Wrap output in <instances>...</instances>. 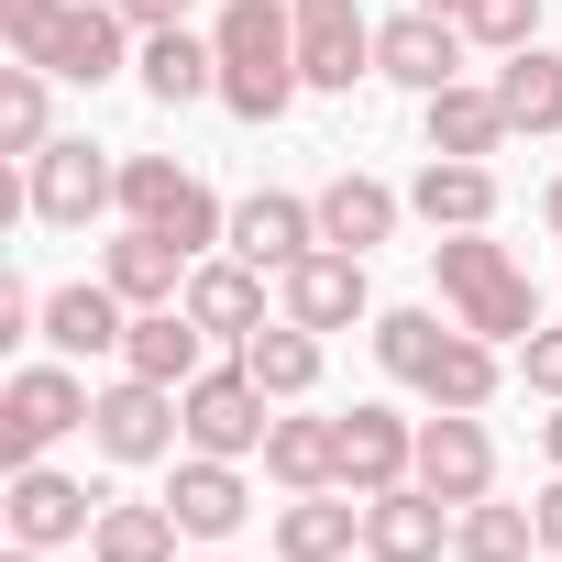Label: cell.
Masks as SVG:
<instances>
[{"label": "cell", "mask_w": 562, "mask_h": 562, "mask_svg": "<svg viewBox=\"0 0 562 562\" xmlns=\"http://www.w3.org/2000/svg\"><path fill=\"white\" fill-rule=\"evenodd\" d=\"M419 12H452V23H463V12H474V0H419Z\"/></svg>", "instance_id": "cell-42"}, {"label": "cell", "mask_w": 562, "mask_h": 562, "mask_svg": "<svg viewBox=\"0 0 562 562\" xmlns=\"http://www.w3.org/2000/svg\"><path fill=\"white\" fill-rule=\"evenodd\" d=\"M111 12H122L133 34H177V23H188V0H111Z\"/></svg>", "instance_id": "cell-38"}, {"label": "cell", "mask_w": 562, "mask_h": 562, "mask_svg": "<svg viewBox=\"0 0 562 562\" xmlns=\"http://www.w3.org/2000/svg\"><path fill=\"white\" fill-rule=\"evenodd\" d=\"M408 210H419L430 232H485V221H496V166L430 155V166H419V188H408Z\"/></svg>", "instance_id": "cell-23"}, {"label": "cell", "mask_w": 562, "mask_h": 562, "mask_svg": "<svg viewBox=\"0 0 562 562\" xmlns=\"http://www.w3.org/2000/svg\"><path fill=\"white\" fill-rule=\"evenodd\" d=\"M23 210H34V221H56V232H89L100 210H122V166H111L100 144L56 133V144L34 155V177H23Z\"/></svg>", "instance_id": "cell-5"}, {"label": "cell", "mask_w": 562, "mask_h": 562, "mask_svg": "<svg viewBox=\"0 0 562 562\" xmlns=\"http://www.w3.org/2000/svg\"><path fill=\"white\" fill-rule=\"evenodd\" d=\"M133 67H144V89H155L166 111L221 100V45H210V34H188V23H177V34H144V56H133Z\"/></svg>", "instance_id": "cell-24"}, {"label": "cell", "mask_w": 562, "mask_h": 562, "mask_svg": "<svg viewBox=\"0 0 562 562\" xmlns=\"http://www.w3.org/2000/svg\"><path fill=\"white\" fill-rule=\"evenodd\" d=\"M188 321H199L210 342H254V331H265V265L199 254V265H188Z\"/></svg>", "instance_id": "cell-16"}, {"label": "cell", "mask_w": 562, "mask_h": 562, "mask_svg": "<svg viewBox=\"0 0 562 562\" xmlns=\"http://www.w3.org/2000/svg\"><path fill=\"white\" fill-rule=\"evenodd\" d=\"M441 342H452V331H441L430 310H375V364H386L397 386H419V375L441 364Z\"/></svg>", "instance_id": "cell-33"}, {"label": "cell", "mask_w": 562, "mask_h": 562, "mask_svg": "<svg viewBox=\"0 0 562 562\" xmlns=\"http://www.w3.org/2000/svg\"><path fill=\"white\" fill-rule=\"evenodd\" d=\"M463 34H474V45H496V56H518V45H540V0H474Z\"/></svg>", "instance_id": "cell-35"}, {"label": "cell", "mask_w": 562, "mask_h": 562, "mask_svg": "<svg viewBox=\"0 0 562 562\" xmlns=\"http://www.w3.org/2000/svg\"><path fill=\"white\" fill-rule=\"evenodd\" d=\"M430 265H441V310H452L463 331H485V342H529V331H540V288H529V265H518L507 243L441 232Z\"/></svg>", "instance_id": "cell-2"}, {"label": "cell", "mask_w": 562, "mask_h": 562, "mask_svg": "<svg viewBox=\"0 0 562 562\" xmlns=\"http://www.w3.org/2000/svg\"><path fill=\"white\" fill-rule=\"evenodd\" d=\"M540 452H551V474H562V397H551V419H540Z\"/></svg>", "instance_id": "cell-40"}, {"label": "cell", "mask_w": 562, "mask_h": 562, "mask_svg": "<svg viewBox=\"0 0 562 562\" xmlns=\"http://www.w3.org/2000/svg\"><path fill=\"white\" fill-rule=\"evenodd\" d=\"M288 12H299V78H310V89L375 78V23H364V0H288Z\"/></svg>", "instance_id": "cell-11"}, {"label": "cell", "mask_w": 562, "mask_h": 562, "mask_svg": "<svg viewBox=\"0 0 562 562\" xmlns=\"http://www.w3.org/2000/svg\"><path fill=\"white\" fill-rule=\"evenodd\" d=\"M23 67H45V78H67V89H100V78H122V67H133V23L111 12V0H67Z\"/></svg>", "instance_id": "cell-8"}, {"label": "cell", "mask_w": 562, "mask_h": 562, "mask_svg": "<svg viewBox=\"0 0 562 562\" xmlns=\"http://www.w3.org/2000/svg\"><path fill=\"white\" fill-rule=\"evenodd\" d=\"M408 474H419V419L353 408V419H342V485H353V496H386V485H408Z\"/></svg>", "instance_id": "cell-18"}, {"label": "cell", "mask_w": 562, "mask_h": 562, "mask_svg": "<svg viewBox=\"0 0 562 562\" xmlns=\"http://www.w3.org/2000/svg\"><path fill=\"white\" fill-rule=\"evenodd\" d=\"M243 375H254V386H265L276 408H299V397L321 386V331H299L288 310H276V321H265V331L243 342Z\"/></svg>", "instance_id": "cell-26"}, {"label": "cell", "mask_w": 562, "mask_h": 562, "mask_svg": "<svg viewBox=\"0 0 562 562\" xmlns=\"http://www.w3.org/2000/svg\"><path fill=\"white\" fill-rule=\"evenodd\" d=\"M122 221H144V232H166V243H188V254L232 243V210H221L177 155H122Z\"/></svg>", "instance_id": "cell-3"}, {"label": "cell", "mask_w": 562, "mask_h": 562, "mask_svg": "<svg viewBox=\"0 0 562 562\" xmlns=\"http://www.w3.org/2000/svg\"><path fill=\"white\" fill-rule=\"evenodd\" d=\"M529 551H540V518H529V507L474 496V507L452 518V562H529Z\"/></svg>", "instance_id": "cell-32"}, {"label": "cell", "mask_w": 562, "mask_h": 562, "mask_svg": "<svg viewBox=\"0 0 562 562\" xmlns=\"http://www.w3.org/2000/svg\"><path fill=\"white\" fill-rule=\"evenodd\" d=\"M276 551H288V562H353L364 551V496L353 485L288 496V507H276Z\"/></svg>", "instance_id": "cell-17"}, {"label": "cell", "mask_w": 562, "mask_h": 562, "mask_svg": "<svg viewBox=\"0 0 562 562\" xmlns=\"http://www.w3.org/2000/svg\"><path fill=\"white\" fill-rule=\"evenodd\" d=\"M265 430H276V397L243 375V353H232V364H210V375H188V452L243 463V452H265Z\"/></svg>", "instance_id": "cell-6"}, {"label": "cell", "mask_w": 562, "mask_h": 562, "mask_svg": "<svg viewBox=\"0 0 562 562\" xmlns=\"http://www.w3.org/2000/svg\"><path fill=\"white\" fill-rule=\"evenodd\" d=\"M177 430H188V386H155V375H122V386H100V408H89V441H100L111 463H166Z\"/></svg>", "instance_id": "cell-7"}, {"label": "cell", "mask_w": 562, "mask_h": 562, "mask_svg": "<svg viewBox=\"0 0 562 562\" xmlns=\"http://www.w3.org/2000/svg\"><path fill=\"white\" fill-rule=\"evenodd\" d=\"M0 144H12L23 166H34L45 144H56V122H45V67H23V56L0 67Z\"/></svg>", "instance_id": "cell-34"}, {"label": "cell", "mask_w": 562, "mask_h": 562, "mask_svg": "<svg viewBox=\"0 0 562 562\" xmlns=\"http://www.w3.org/2000/svg\"><path fill=\"white\" fill-rule=\"evenodd\" d=\"M529 518H540V551H551V562H562V474H551V485H540V496H529Z\"/></svg>", "instance_id": "cell-39"}, {"label": "cell", "mask_w": 562, "mask_h": 562, "mask_svg": "<svg viewBox=\"0 0 562 562\" xmlns=\"http://www.w3.org/2000/svg\"><path fill=\"white\" fill-rule=\"evenodd\" d=\"M265 474L288 485V496L342 485V419H276V430H265Z\"/></svg>", "instance_id": "cell-27"}, {"label": "cell", "mask_w": 562, "mask_h": 562, "mask_svg": "<svg viewBox=\"0 0 562 562\" xmlns=\"http://www.w3.org/2000/svg\"><path fill=\"white\" fill-rule=\"evenodd\" d=\"M45 342H56V353H122V342H133V299L111 288V276L56 288V299H45Z\"/></svg>", "instance_id": "cell-21"}, {"label": "cell", "mask_w": 562, "mask_h": 562, "mask_svg": "<svg viewBox=\"0 0 562 562\" xmlns=\"http://www.w3.org/2000/svg\"><path fill=\"white\" fill-rule=\"evenodd\" d=\"M199 321H188V299L177 310H133V342H122V375H155V386H188V375H210L199 364Z\"/></svg>", "instance_id": "cell-25"}, {"label": "cell", "mask_w": 562, "mask_h": 562, "mask_svg": "<svg viewBox=\"0 0 562 562\" xmlns=\"http://www.w3.org/2000/svg\"><path fill=\"white\" fill-rule=\"evenodd\" d=\"M56 12H67V0H0V45H12V56H34Z\"/></svg>", "instance_id": "cell-36"}, {"label": "cell", "mask_w": 562, "mask_h": 562, "mask_svg": "<svg viewBox=\"0 0 562 562\" xmlns=\"http://www.w3.org/2000/svg\"><path fill=\"white\" fill-rule=\"evenodd\" d=\"M419 397H430V408H485V397H496V342L452 321V342H441V364L419 375Z\"/></svg>", "instance_id": "cell-31"}, {"label": "cell", "mask_w": 562, "mask_h": 562, "mask_svg": "<svg viewBox=\"0 0 562 562\" xmlns=\"http://www.w3.org/2000/svg\"><path fill=\"white\" fill-rule=\"evenodd\" d=\"M540 221H551V232H562V177H551V199H540Z\"/></svg>", "instance_id": "cell-41"}, {"label": "cell", "mask_w": 562, "mask_h": 562, "mask_svg": "<svg viewBox=\"0 0 562 562\" xmlns=\"http://www.w3.org/2000/svg\"><path fill=\"white\" fill-rule=\"evenodd\" d=\"M408 485H430L441 507L496 496V441H485V408H430V419H419V474H408Z\"/></svg>", "instance_id": "cell-9"}, {"label": "cell", "mask_w": 562, "mask_h": 562, "mask_svg": "<svg viewBox=\"0 0 562 562\" xmlns=\"http://www.w3.org/2000/svg\"><path fill=\"white\" fill-rule=\"evenodd\" d=\"M12 562H45V551H23V540H12Z\"/></svg>", "instance_id": "cell-43"}, {"label": "cell", "mask_w": 562, "mask_h": 562, "mask_svg": "<svg viewBox=\"0 0 562 562\" xmlns=\"http://www.w3.org/2000/svg\"><path fill=\"white\" fill-rule=\"evenodd\" d=\"M89 386L67 375V364H23L12 386H0V463H45L67 430H89Z\"/></svg>", "instance_id": "cell-4"}, {"label": "cell", "mask_w": 562, "mask_h": 562, "mask_svg": "<svg viewBox=\"0 0 562 562\" xmlns=\"http://www.w3.org/2000/svg\"><path fill=\"white\" fill-rule=\"evenodd\" d=\"M452 518L463 507H441L430 485H386V496H364V551L375 562H441L452 551Z\"/></svg>", "instance_id": "cell-14"}, {"label": "cell", "mask_w": 562, "mask_h": 562, "mask_svg": "<svg viewBox=\"0 0 562 562\" xmlns=\"http://www.w3.org/2000/svg\"><path fill=\"white\" fill-rule=\"evenodd\" d=\"M177 540H188V529H177V507H166V496H155V507H144V496H111V507H100V529H89V551H100V562H177Z\"/></svg>", "instance_id": "cell-29"}, {"label": "cell", "mask_w": 562, "mask_h": 562, "mask_svg": "<svg viewBox=\"0 0 562 562\" xmlns=\"http://www.w3.org/2000/svg\"><path fill=\"white\" fill-rule=\"evenodd\" d=\"M364 562H375V551H364Z\"/></svg>", "instance_id": "cell-44"}, {"label": "cell", "mask_w": 562, "mask_h": 562, "mask_svg": "<svg viewBox=\"0 0 562 562\" xmlns=\"http://www.w3.org/2000/svg\"><path fill=\"white\" fill-rule=\"evenodd\" d=\"M463 45H474V34H463L452 12H397V23H375V78H397V89L430 100V89L463 78Z\"/></svg>", "instance_id": "cell-13"}, {"label": "cell", "mask_w": 562, "mask_h": 562, "mask_svg": "<svg viewBox=\"0 0 562 562\" xmlns=\"http://www.w3.org/2000/svg\"><path fill=\"white\" fill-rule=\"evenodd\" d=\"M419 111H430V155H463V166H485V155L518 133V122H507V100H496V78H485V89H463V78H452V89H430Z\"/></svg>", "instance_id": "cell-22"}, {"label": "cell", "mask_w": 562, "mask_h": 562, "mask_svg": "<svg viewBox=\"0 0 562 562\" xmlns=\"http://www.w3.org/2000/svg\"><path fill=\"white\" fill-rule=\"evenodd\" d=\"M166 507H177V529H188V540H232V529L254 518L243 463H221V452H188V463H177V485H166Z\"/></svg>", "instance_id": "cell-20"}, {"label": "cell", "mask_w": 562, "mask_h": 562, "mask_svg": "<svg viewBox=\"0 0 562 562\" xmlns=\"http://www.w3.org/2000/svg\"><path fill=\"white\" fill-rule=\"evenodd\" d=\"M232 254L265 265V276H288L299 254H321V199H288V188H254L232 210Z\"/></svg>", "instance_id": "cell-15"}, {"label": "cell", "mask_w": 562, "mask_h": 562, "mask_svg": "<svg viewBox=\"0 0 562 562\" xmlns=\"http://www.w3.org/2000/svg\"><path fill=\"white\" fill-rule=\"evenodd\" d=\"M276 299H288V321L299 331H353L375 299H364V254H342V243H321V254H299L288 276H276Z\"/></svg>", "instance_id": "cell-12"}, {"label": "cell", "mask_w": 562, "mask_h": 562, "mask_svg": "<svg viewBox=\"0 0 562 562\" xmlns=\"http://www.w3.org/2000/svg\"><path fill=\"white\" fill-rule=\"evenodd\" d=\"M397 210H408V199H397L386 177H331V188H321V243H342V254H375V243L397 232Z\"/></svg>", "instance_id": "cell-28"}, {"label": "cell", "mask_w": 562, "mask_h": 562, "mask_svg": "<svg viewBox=\"0 0 562 562\" xmlns=\"http://www.w3.org/2000/svg\"><path fill=\"white\" fill-rule=\"evenodd\" d=\"M188 265H199V254L166 243V232H144V221H122V243L100 254V276H111L133 310H177V299H188Z\"/></svg>", "instance_id": "cell-19"}, {"label": "cell", "mask_w": 562, "mask_h": 562, "mask_svg": "<svg viewBox=\"0 0 562 562\" xmlns=\"http://www.w3.org/2000/svg\"><path fill=\"white\" fill-rule=\"evenodd\" d=\"M210 45H221V111L232 122H288V100L310 89L299 78V12H288V0H221Z\"/></svg>", "instance_id": "cell-1"}, {"label": "cell", "mask_w": 562, "mask_h": 562, "mask_svg": "<svg viewBox=\"0 0 562 562\" xmlns=\"http://www.w3.org/2000/svg\"><path fill=\"white\" fill-rule=\"evenodd\" d=\"M496 100H507L518 133H562V56H551V45H518V56L496 67Z\"/></svg>", "instance_id": "cell-30"}, {"label": "cell", "mask_w": 562, "mask_h": 562, "mask_svg": "<svg viewBox=\"0 0 562 562\" xmlns=\"http://www.w3.org/2000/svg\"><path fill=\"white\" fill-rule=\"evenodd\" d=\"M100 507H111V496L67 485L56 463H12V496H0V518H12V540H23V551H67V540H89V529H100Z\"/></svg>", "instance_id": "cell-10"}, {"label": "cell", "mask_w": 562, "mask_h": 562, "mask_svg": "<svg viewBox=\"0 0 562 562\" xmlns=\"http://www.w3.org/2000/svg\"><path fill=\"white\" fill-rule=\"evenodd\" d=\"M518 375H529V397H562V331H529L518 342Z\"/></svg>", "instance_id": "cell-37"}]
</instances>
